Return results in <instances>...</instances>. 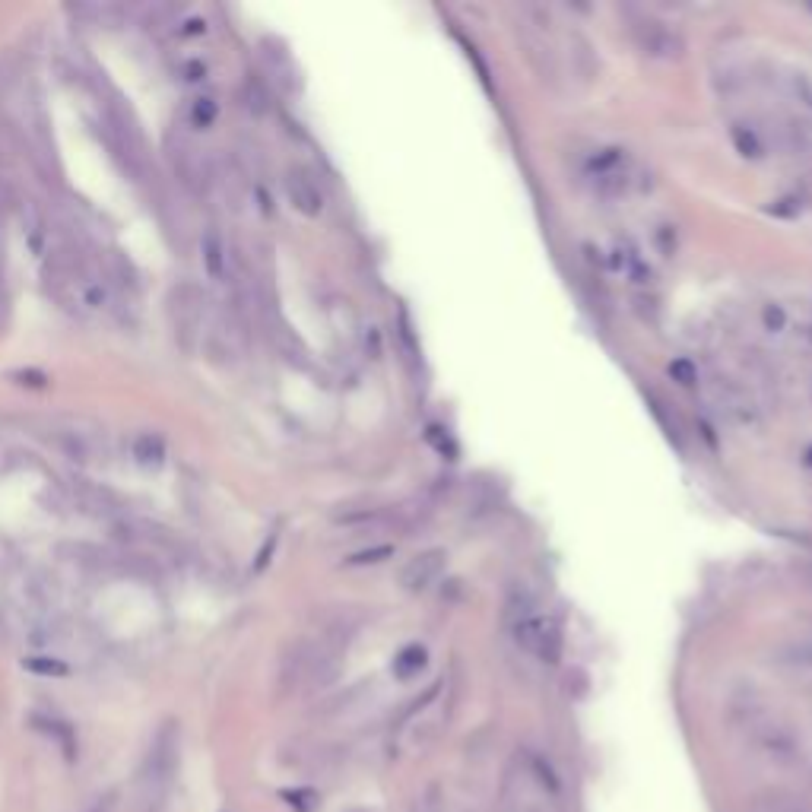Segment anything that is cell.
Wrapping results in <instances>:
<instances>
[{
    "mask_svg": "<svg viewBox=\"0 0 812 812\" xmlns=\"http://www.w3.org/2000/svg\"><path fill=\"white\" fill-rule=\"evenodd\" d=\"M746 733H749L752 746L759 749L768 762L784 765V768H793L803 762V743H800L797 730L778 721V717L765 714L762 708H752L746 714Z\"/></svg>",
    "mask_w": 812,
    "mask_h": 812,
    "instance_id": "6da1fadb",
    "label": "cell"
},
{
    "mask_svg": "<svg viewBox=\"0 0 812 812\" xmlns=\"http://www.w3.org/2000/svg\"><path fill=\"white\" fill-rule=\"evenodd\" d=\"M629 35H632L635 48L651 61H679L682 54H686V39H682V32L654 13L629 10Z\"/></svg>",
    "mask_w": 812,
    "mask_h": 812,
    "instance_id": "7a4b0ae2",
    "label": "cell"
},
{
    "mask_svg": "<svg viewBox=\"0 0 812 812\" xmlns=\"http://www.w3.org/2000/svg\"><path fill=\"white\" fill-rule=\"evenodd\" d=\"M511 635L518 641V648L530 657H537L540 663H559L562 648H565V635L559 619H552L546 613H533L518 622H511Z\"/></svg>",
    "mask_w": 812,
    "mask_h": 812,
    "instance_id": "3957f363",
    "label": "cell"
},
{
    "mask_svg": "<svg viewBox=\"0 0 812 812\" xmlns=\"http://www.w3.org/2000/svg\"><path fill=\"white\" fill-rule=\"evenodd\" d=\"M711 403H714V410L721 413L724 419H730L733 426H759L762 422V410H759V403H755V397L746 391L743 384H736L730 378H714L711 381Z\"/></svg>",
    "mask_w": 812,
    "mask_h": 812,
    "instance_id": "277c9868",
    "label": "cell"
},
{
    "mask_svg": "<svg viewBox=\"0 0 812 812\" xmlns=\"http://www.w3.org/2000/svg\"><path fill=\"white\" fill-rule=\"evenodd\" d=\"M448 568V552L445 549H422L413 559H406L400 568V587L406 594H426V590L445 575Z\"/></svg>",
    "mask_w": 812,
    "mask_h": 812,
    "instance_id": "5b68a950",
    "label": "cell"
},
{
    "mask_svg": "<svg viewBox=\"0 0 812 812\" xmlns=\"http://www.w3.org/2000/svg\"><path fill=\"white\" fill-rule=\"evenodd\" d=\"M178 768V727L169 721L159 736H156V743L150 749V762H146V781H150L153 787H165L172 781V774Z\"/></svg>",
    "mask_w": 812,
    "mask_h": 812,
    "instance_id": "8992f818",
    "label": "cell"
},
{
    "mask_svg": "<svg viewBox=\"0 0 812 812\" xmlns=\"http://www.w3.org/2000/svg\"><path fill=\"white\" fill-rule=\"evenodd\" d=\"M565 58H568V67L571 73L581 80V83H594L597 73H600V58H597V48L594 42L587 39L584 32L571 29L568 39H565Z\"/></svg>",
    "mask_w": 812,
    "mask_h": 812,
    "instance_id": "52a82bcc",
    "label": "cell"
},
{
    "mask_svg": "<svg viewBox=\"0 0 812 812\" xmlns=\"http://www.w3.org/2000/svg\"><path fill=\"white\" fill-rule=\"evenodd\" d=\"M286 194H289V203L295 210H299L302 216H321V210H324V194H321V188L315 184V178H311L308 172H302V169H292L289 175H286Z\"/></svg>",
    "mask_w": 812,
    "mask_h": 812,
    "instance_id": "ba28073f",
    "label": "cell"
},
{
    "mask_svg": "<svg viewBox=\"0 0 812 812\" xmlns=\"http://www.w3.org/2000/svg\"><path fill=\"white\" fill-rule=\"evenodd\" d=\"M730 140L736 153L746 159H765L768 156V131L755 121H733L730 124Z\"/></svg>",
    "mask_w": 812,
    "mask_h": 812,
    "instance_id": "9c48e42d",
    "label": "cell"
},
{
    "mask_svg": "<svg viewBox=\"0 0 812 812\" xmlns=\"http://www.w3.org/2000/svg\"><path fill=\"white\" fill-rule=\"evenodd\" d=\"M781 92L787 96V102L797 108L800 115L812 118V73L803 67H790L784 70L781 77Z\"/></svg>",
    "mask_w": 812,
    "mask_h": 812,
    "instance_id": "30bf717a",
    "label": "cell"
},
{
    "mask_svg": "<svg viewBox=\"0 0 812 812\" xmlns=\"http://www.w3.org/2000/svg\"><path fill=\"white\" fill-rule=\"evenodd\" d=\"M774 663L787 670H812V638H790L774 648Z\"/></svg>",
    "mask_w": 812,
    "mask_h": 812,
    "instance_id": "8fae6325",
    "label": "cell"
},
{
    "mask_svg": "<svg viewBox=\"0 0 812 812\" xmlns=\"http://www.w3.org/2000/svg\"><path fill=\"white\" fill-rule=\"evenodd\" d=\"M429 663V651L426 644H406V648L394 657V676L397 679H413L426 670Z\"/></svg>",
    "mask_w": 812,
    "mask_h": 812,
    "instance_id": "7c38bea8",
    "label": "cell"
},
{
    "mask_svg": "<svg viewBox=\"0 0 812 812\" xmlns=\"http://www.w3.org/2000/svg\"><path fill=\"white\" fill-rule=\"evenodd\" d=\"M203 264H207L210 276H223L226 273V245L213 229L203 235Z\"/></svg>",
    "mask_w": 812,
    "mask_h": 812,
    "instance_id": "4fadbf2b",
    "label": "cell"
},
{
    "mask_svg": "<svg viewBox=\"0 0 812 812\" xmlns=\"http://www.w3.org/2000/svg\"><path fill=\"white\" fill-rule=\"evenodd\" d=\"M134 457H137V464H143V467H159L162 457H165L162 438L159 435H140L134 441Z\"/></svg>",
    "mask_w": 812,
    "mask_h": 812,
    "instance_id": "5bb4252c",
    "label": "cell"
},
{
    "mask_svg": "<svg viewBox=\"0 0 812 812\" xmlns=\"http://www.w3.org/2000/svg\"><path fill=\"white\" fill-rule=\"evenodd\" d=\"M32 724L39 727V730H45L48 736H54V740H61L64 752H67V759H73V749H77V743H73V730H70V724H64V721H48V717H35Z\"/></svg>",
    "mask_w": 812,
    "mask_h": 812,
    "instance_id": "9a60e30c",
    "label": "cell"
},
{
    "mask_svg": "<svg viewBox=\"0 0 812 812\" xmlns=\"http://www.w3.org/2000/svg\"><path fill=\"white\" fill-rule=\"evenodd\" d=\"M23 667L39 673V676H67L70 673L64 660H51V657H26Z\"/></svg>",
    "mask_w": 812,
    "mask_h": 812,
    "instance_id": "2e32d148",
    "label": "cell"
},
{
    "mask_svg": "<svg viewBox=\"0 0 812 812\" xmlns=\"http://www.w3.org/2000/svg\"><path fill=\"white\" fill-rule=\"evenodd\" d=\"M391 556H394V546H375V549H365V552H356V556H349L346 565H378Z\"/></svg>",
    "mask_w": 812,
    "mask_h": 812,
    "instance_id": "e0dca14e",
    "label": "cell"
},
{
    "mask_svg": "<svg viewBox=\"0 0 812 812\" xmlns=\"http://www.w3.org/2000/svg\"><path fill=\"white\" fill-rule=\"evenodd\" d=\"M216 102L213 99H197L194 102V108H191V121H194V127H210L213 121H216Z\"/></svg>",
    "mask_w": 812,
    "mask_h": 812,
    "instance_id": "ac0fdd59",
    "label": "cell"
},
{
    "mask_svg": "<svg viewBox=\"0 0 812 812\" xmlns=\"http://www.w3.org/2000/svg\"><path fill=\"white\" fill-rule=\"evenodd\" d=\"M670 375H673V381H679V384H695L698 381V368L689 362V359H676L673 365H670Z\"/></svg>",
    "mask_w": 812,
    "mask_h": 812,
    "instance_id": "d6986e66",
    "label": "cell"
},
{
    "mask_svg": "<svg viewBox=\"0 0 812 812\" xmlns=\"http://www.w3.org/2000/svg\"><path fill=\"white\" fill-rule=\"evenodd\" d=\"M283 797H286V803H289V806H295L299 812H311V809L318 806L315 793H311V790H286Z\"/></svg>",
    "mask_w": 812,
    "mask_h": 812,
    "instance_id": "ffe728a7",
    "label": "cell"
},
{
    "mask_svg": "<svg viewBox=\"0 0 812 812\" xmlns=\"http://www.w3.org/2000/svg\"><path fill=\"white\" fill-rule=\"evenodd\" d=\"M762 321H765V327L771 330V334H781V330L787 327V315H784L781 305H768L762 311Z\"/></svg>",
    "mask_w": 812,
    "mask_h": 812,
    "instance_id": "44dd1931",
    "label": "cell"
},
{
    "mask_svg": "<svg viewBox=\"0 0 812 812\" xmlns=\"http://www.w3.org/2000/svg\"><path fill=\"white\" fill-rule=\"evenodd\" d=\"M13 378L20 384H29V387H45L48 384V378L42 372H13Z\"/></svg>",
    "mask_w": 812,
    "mask_h": 812,
    "instance_id": "7402d4cb",
    "label": "cell"
},
{
    "mask_svg": "<svg viewBox=\"0 0 812 812\" xmlns=\"http://www.w3.org/2000/svg\"><path fill=\"white\" fill-rule=\"evenodd\" d=\"M803 464H806V467L812 470V445H809V448L803 451Z\"/></svg>",
    "mask_w": 812,
    "mask_h": 812,
    "instance_id": "603a6c76",
    "label": "cell"
},
{
    "mask_svg": "<svg viewBox=\"0 0 812 812\" xmlns=\"http://www.w3.org/2000/svg\"><path fill=\"white\" fill-rule=\"evenodd\" d=\"M781 812H809V809H800V806H787V809H781Z\"/></svg>",
    "mask_w": 812,
    "mask_h": 812,
    "instance_id": "cb8c5ba5",
    "label": "cell"
},
{
    "mask_svg": "<svg viewBox=\"0 0 812 812\" xmlns=\"http://www.w3.org/2000/svg\"><path fill=\"white\" fill-rule=\"evenodd\" d=\"M809 194H812V175H809Z\"/></svg>",
    "mask_w": 812,
    "mask_h": 812,
    "instance_id": "d4e9b609",
    "label": "cell"
},
{
    "mask_svg": "<svg viewBox=\"0 0 812 812\" xmlns=\"http://www.w3.org/2000/svg\"><path fill=\"white\" fill-rule=\"evenodd\" d=\"M92 812H105V809H92Z\"/></svg>",
    "mask_w": 812,
    "mask_h": 812,
    "instance_id": "484cf974",
    "label": "cell"
}]
</instances>
